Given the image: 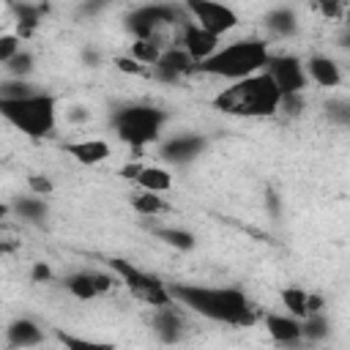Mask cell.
Returning a JSON list of instances; mask_svg holds the SVG:
<instances>
[{"label":"cell","instance_id":"obj_23","mask_svg":"<svg viewBox=\"0 0 350 350\" xmlns=\"http://www.w3.org/2000/svg\"><path fill=\"white\" fill-rule=\"evenodd\" d=\"M11 211H14L19 219H27V221H41V219H46V213H49L44 197H36V194L16 197L14 205H11Z\"/></svg>","mask_w":350,"mask_h":350},{"label":"cell","instance_id":"obj_34","mask_svg":"<svg viewBox=\"0 0 350 350\" xmlns=\"http://www.w3.org/2000/svg\"><path fill=\"white\" fill-rule=\"evenodd\" d=\"M115 66L123 71V74H148V68L145 66H139L131 55H123V57H115Z\"/></svg>","mask_w":350,"mask_h":350},{"label":"cell","instance_id":"obj_17","mask_svg":"<svg viewBox=\"0 0 350 350\" xmlns=\"http://www.w3.org/2000/svg\"><path fill=\"white\" fill-rule=\"evenodd\" d=\"M63 148H66V153H68L74 161L88 164V167L101 164V161H104V159H109V153H112L109 142H107V139H98V137H90V139H77V142H66Z\"/></svg>","mask_w":350,"mask_h":350},{"label":"cell","instance_id":"obj_37","mask_svg":"<svg viewBox=\"0 0 350 350\" xmlns=\"http://www.w3.org/2000/svg\"><path fill=\"white\" fill-rule=\"evenodd\" d=\"M142 167H145V164H139V161H134V164H126V167L120 170V175H123V178H129V180H137V175L142 172Z\"/></svg>","mask_w":350,"mask_h":350},{"label":"cell","instance_id":"obj_18","mask_svg":"<svg viewBox=\"0 0 350 350\" xmlns=\"http://www.w3.org/2000/svg\"><path fill=\"white\" fill-rule=\"evenodd\" d=\"M304 68H306V77L320 88H336L342 82V71H339L336 60H331L328 55H312L304 63Z\"/></svg>","mask_w":350,"mask_h":350},{"label":"cell","instance_id":"obj_28","mask_svg":"<svg viewBox=\"0 0 350 350\" xmlns=\"http://www.w3.org/2000/svg\"><path fill=\"white\" fill-rule=\"evenodd\" d=\"M301 323H304V342H323L331 334V323H328V317L323 312L309 314Z\"/></svg>","mask_w":350,"mask_h":350},{"label":"cell","instance_id":"obj_33","mask_svg":"<svg viewBox=\"0 0 350 350\" xmlns=\"http://www.w3.org/2000/svg\"><path fill=\"white\" fill-rule=\"evenodd\" d=\"M27 189L36 197H46V194H52V180L46 175H30L27 178Z\"/></svg>","mask_w":350,"mask_h":350},{"label":"cell","instance_id":"obj_35","mask_svg":"<svg viewBox=\"0 0 350 350\" xmlns=\"http://www.w3.org/2000/svg\"><path fill=\"white\" fill-rule=\"evenodd\" d=\"M30 279H33V282H49V279H52V268H49L46 262H36L33 271H30Z\"/></svg>","mask_w":350,"mask_h":350},{"label":"cell","instance_id":"obj_30","mask_svg":"<svg viewBox=\"0 0 350 350\" xmlns=\"http://www.w3.org/2000/svg\"><path fill=\"white\" fill-rule=\"evenodd\" d=\"M33 66H36V60H33V55L27 52V49H22L16 57H11L3 68H5V77H14V79H27L30 74H33Z\"/></svg>","mask_w":350,"mask_h":350},{"label":"cell","instance_id":"obj_5","mask_svg":"<svg viewBox=\"0 0 350 350\" xmlns=\"http://www.w3.org/2000/svg\"><path fill=\"white\" fill-rule=\"evenodd\" d=\"M0 112L14 129L33 139L49 137L57 126V98L44 90L22 101H0Z\"/></svg>","mask_w":350,"mask_h":350},{"label":"cell","instance_id":"obj_27","mask_svg":"<svg viewBox=\"0 0 350 350\" xmlns=\"http://www.w3.org/2000/svg\"><path fill=\"white\" fill-rule=\"evenodd\" d=\"M131 208H134L139 216H159V213L167 211V202H164L159 194L137 191V194H131Z\"/></svg>","mask_w":350,"mask_h":350},{"label":"cell","instance_id":"obj_13","mask_svg":"<svg viewBox=\"0 0 350 350\" xmlns=\"http://www.w3.org/2000/svg\"><path fill=\"white\" fill-rule=\"evenodd\" d=\"M205 145H208V139L202 134H175V137H170V139H164L159 145V156L164 161L180 167V164L194 161L205 150Z\"/></svg>","mask_w":350,"mask_h":350},{"label":"cell","instance_id":"obj_16","mask_svg":"<svg viewBox=\"0 0 350 350\" xmlns=\"http://www.w3.org/2000/svg\"><path fill=\"white\" fill-rule=\"evenodd\" d=\"M41 342H44V331H41L38 323H33L30 317H16V320L5 328V345H8V350L38 347Z\"/></svg>","mask_w":350,"mask_h":350},{"label":"cell","instance_id":"obj_25","mask_svg":"<svg viewBox=\"0 0 350 350\" xmlns=\"http://www.w3.org/2000/svg\"><path fill=\"white\" fill-rule=\"evenodd\" d=\"M153 235H156L159 241H164L167 246L178 249V252H191L194 243H197V238H194L189 230H183V227H156Z\"/></svg>","mask_w":350,"mask_h":350},{"label":"cell","instance_id":"obj_10","mask_svg":"<svg viewBox=\"0 0 350 350\" xmlns=\"http://www.w3.org/2000/svg\"><path fill=\"white\" fill-rule=\"evenodd\" d=\"M191 71H197V63L189 57V52L183 46H167L164 55L159 57V63L150 68V77L159 79V82L175 85Z\"/></svg>","mask_w":350,"mask_h":350},{"label":"cell","instance_id":"obj_36","mask_svg":"<svg viewBox=\"0 0 350 350\" xmlns=\"http://www.w3.org/2000/svg\"><path fill=\"white\" fill-rule=\"evenodd\" d=\"M323 306H325L323 295H317V293H309V298H306V317H309V314H317V312H323Z\"/></svg>","mask_w":350,"mask_h":350},{"label":"cell","instance_id":"obj_3","mask_svg":"<svg viewBox=\"0 0 350 350\" xmlns=\"http://www.w3.org/2000/svg\"><path fill=\"white\" fill-rule=\"evenodd\" d=\"M271 55L273 52L268 49L265 38H238V41H230L227 46H219V52L205 63H200L197 71L227 79V82H241L265 71Z\"/></svg>","mask_w":350,"mask_h":350},{"label":"cell","instance_id":"obj_2","mask_svg":"<svg viewBox=\"0 0 350 350\" xmlns=\"http://www.w3.org/2000/svg\"><path fill=\"white\" fill-rule=\"evenodd\" d=\"M213 107L232 118H271L282 109V93L273 79L260 71L249 79L230 82L213 96Z\"/></svg>","mask_w":350,"mask_h":350},{"label":"cell","instance_id":"obj_41","mask_svg":"<svg viewBox=\"0 0 350 350\" xmlns=\"http://www.w3.org/2000/svg\"><path fill=\"white\" fill-rule=\"evenodd\" d=\"M342 46H345V49H350V30L342 36Z\"/></svg>","mask_w":350,"mask_h":350},{"label":"cell","instance_id":"obj_26","mask_svg":"<svg viewBox=\"0 0 350 350\" xmlns=\"http://www.w3.org/2000/svg\"><path fill=\"white\" fill-rule=\"evenodd\" d=\"M55 336H57V342H60L66 350H115V345H109V342L77 336V334H68V331H55Z\"/></svg>","mask_w":350,"mask_h":350},{"label":"cell","instance_id":"obj_11","mask_svg":"<svg viewBox=\"0 0 350 350\" xmlns=\"http://www.w3.org/2000/svg\"><path fill=\"white\" fill-rule=\"evenodd\" d=\"M178 44L189 52V57L200 66V63H205L208 57H213L216 52H219V36H213V33H208V30H202L197 22H183V27H180V38H178Z\"/></svg>","mask_w":350,"mask_h":350},{"label":"cell","instance_id":"obj_22","mask_svg":"<svg viewBox=\"0 0 350 350\" xmlns=\"http://www.w3.org/2000/svg\"><path fill=\"white\" fill-rule=\"evenodd\" d=\"M164 44H161V38H142V41H134L131 44V57L139 63V66H145V68H153L156 63H159V57L164 55Z\"/></svg>","mask_w":350,"mask_h":350},{"label":"cell","instance_id":"obj_31","mask_svg":"<svg viewBox=\"0 0 350 350\" xmlns=\"http://www.w3.org/2000/svg\"><path fill=\"white\" fill-rule=\"evenodd\" d=\"M325 118L336 126L350 129V98H328L325 101Z\"/></svg>","mask_w":350,"mask_h":350},{"label":"cell","instance_id":"obj_9","mask_svg":"<svg viewBox=\"0 0 350 350\" xmlns=\"http://www.w3.org/2000/svg\"><path fill=\"white\" fill-rule=\"evenodd\" d=\"M186 14L191 22H197L202 30L213 33V36H224L230 30L238 27V14L235 8L224 5V3H211V0H189L186 3Z\"/></svg>","mask_w":350,"mask_h":350},{"label":"cell","instance_id":"obj_15","mask_svg":"<svg viewBox=\"0 0 350 350\" xmlns=\"http://www.w3.org/2000/svg\"><path fill=\"white\" fill-rule=\"evenodd\" d=\"M265 331L279 345H298V342H304V323L298 317H293V314L268 312L265 314Z\"/></svg>","mask_w":350,"mask_h":350},{"label":"cell","instance_id":"obj_8","mask_svg":"<svg viewBox=\"0 0 350 350\" xmlns=\"http://www.w3.org/2000/svg\"><path fill=\"white\" fill-rule=\"evenodd\" d=\"M265 74L279 88L282 98L284 96H304L306 82H309L306 68H304V60L295 57V55H271V60L265 66Z\"/></svg>","mask_w":350,"mask_h":350},{"label":"cell","instance_id":"obj_20","mask_svg":"<svg viewBox=\"0 0 350 350\" xmlns=\"http://www.w3.org/2000/svg\"><path fill=\"white\" fill-rule=\"evenodd\" d=\"M142 191H150V194H164V191H170L172 189V175H170V170H164V167H156V164H145L142 167V172L137 175V180H134Z\"/></svg>","mask_w":350,"mask_h":350},{"label":"cell","instance_id":"obj_39","mask_svg":"<svg viewBox=\"0 0 350 350\" xmlns=\"http://www.w3.org/2000/svg\"><path fill=\"white\" fill-rule=\"evenodd\" d=\"M85 118H88V109H82V107H77V109L68 112V120H85Z\"/></svg>","mask_w":350,"mask_h":350},{"label":"cell","instance_id":"obj_14","mask_svg":"<svg viewBox=\"0 0 350 350\" xmlns=\"http://www.w3.org/2000/svg\"><path fill=\"white\" fill-rule=\"evenodd\" d=\"M150 325H153V334L159 336V342H164V345H178L183 339V331H186V323H183L178 304L153 309Z\"/></svg>","mask_w":350,"mask_h":350},{"label":"cell","instance_id":"obj_7","mask_svg":"<svg viewBox=\"0 0 350 350\" xmlns=\"http://www.w3.org/2000/svg\"><path fill=\"white\" fill-rule=\"evenodd\" d=\"M189 22V14H186V5H139L129 14V22L126 27L131 30L134 41H142V38H159V30L167 27V25H183Z\"/></svg>","mask_w":350,"mask_h":350},{"label":"cell","instance_id":"obj_40","mask_svg":"<svg viewBox=\"0 0 350 350\" xmlns=\"http://www.w3.org/2000/svg\"><path fill=\"white\" fill-rule=\"evenodd\" d=\"M85 60H88V63H98V55H96V52H85Z\"/></svg>","mask_w":350,"mask_h":350},{"label":"cell","instance_id":"obj_19","mask_svg":"<svg viewBox=\"0 0 350 350\" xmlns=\"http://www.w3.org/2000/svg\"><path fill=\"white\" fill-rule=\"evenodd\" d=\"M265 30L273 36V38H290L298 33V16L293 8L287 5H276L265 14Z\"/></svg>","mask_w":350,"mask_h":350},{"label":"cell","instance_id":"obj_32","mask_svg":"<svg viewBox=\"0 0 350 350\" xmlns=\"http://www.w3.org/2000/svg\"><path fill=\"white\" fill-rule=\"evenodd\" d=\"M22 52V38L16 33H5L0 36V63L5 66L11 57H16Z\"/></svg>","mask_w":350,"mask_h":350},{"label":"cell","instance_id":"obj_12","mask_svg":"<svg viewBox=\"0 0 350 350\" xmlns=\"http://www.w3.org/2000/svg\"><path fill=\"white\" fill-rule=\"evenodd\" d=\"M63 284L77 301H93V298L109 293L115 279L109 273H101V271H77V273H68L63 279Z\"/></svg>","mask_w":350,"mask_h":350},{"label":"cell","instance_id":"obj_24","mask_svg":"<svg viewBox=\"0 0 350 350\" xmlns=\"http://www.w3.org/2000/svg\"><path fill=\"white\" fill-rule=\"evenodd\" d=\"M41 90L30 82V79H14V77H5L0 82V101H22V98H30V96H38Z\"/></svg>","mask_w":350,"mask_h":350},{"label":"cell","instance_id":"obj_6","mask_svg":"<svg viewBox=\"0 0 350 350\" xmlns=\"http://www.w3.org/2000/svg\"><path fill=\"white\" fill-rule=\"evenodd\" d=\"M112 268V273L129 287L131 295H137L142 304L159 309V306H172L175 298L170 295V284H164L159 276L148 273V271H139L137 265H131L129 260H120V257H112L107 262Z\"/></svg>","mask_w":350,"mask_h":350},{"label":"cell","instance_id":"obj_4","mask_svg":"<svg viewBox=\"0 0 350 350\" xmlns=\"http://www.w3.org/2000/svg\"><path fill=\"white\" fill-rule=\"evenodd\" d=\"M167 123V112L153 104H126L112 115V129L120 142H126L137 156L159 142L161 129Z\"/></svg>","mask_w":350,"mask_h":350},{"label":"cell","instance_id":"obj_29","mask_svg":"<svg viewBox=\"0 0 350 350\" xmlns=\"http://www.w3.org/2000/svg\"><path fill=\"white\" fill-rule=\"evenodd\" d=\"M306 298H309V293L301 290V287H287V290H282V304L287 306V314H293V317H298V320L306 317Z\"/></svg>","mask_w":350,"mask_h":350},{"label":"cell","instance_id":"obj_38","mask_svg":"<svg viewBox=\"0 0 350 350\" xmlns=\"http://www.w3.org/2000/svg\"><path fill=\"white\" fill-rule=\"evenodd\" d=\"M317 8H320L323 16H339V14H342V5H339V3H323V5H317Z\"/></svg>","mask_w":350,"mask_h":350},{"label":"cell","instance_id":"obj_1","mask_svg":"<svg viewBox=\"0 0 350 350\" xmlns=\"http://www.w3.org/2000/svg\"><path fill=\"white\" fill-rule=\"evenodd\" d=\"M170 295L175 298V304L213 323H224L232 328H249L257 323L254 304L238 287H205V284L178 282L170 284Z\"/></svg>","mask_w":350,"mask_h":350},{"label":"cell","instance_id":"obj_21","mask_svg":"<svg viewBox=\"0 0 350 350\" xmlns=\"http://www.w3.org/2000/svg\"><path fill=\"white\" fill-rule=\"evenodd\" d=\"M11 11L16 14V36L19 38H27L36 27H38V22H41V16L46 14V5H30V3H16V5H11Z\"/></svg>","mask_w":350,"mask_h":350}]
</instances>
